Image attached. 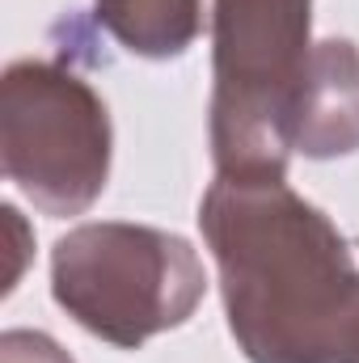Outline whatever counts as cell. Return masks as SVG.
Returning <instances> with one entry per match:
<instances>
[{"instance_id": "7", "label": "cell", "mask_w": 359, "mask_h": 363, "mask_svg": "<svg viewBox=\"0 0 359 363\" xmlns=\"http://www.w3.org/2000/svg\"><path fill=\"white\" fill-rule=\"evenodd\" d=\"M0 363H72V355L38 330H4L0 338Z\"/></svg>"}, {"instance_id": "6", "label": "cell", "mask_w": 359, "mask_h": 363, "mask_svg": "<svg viewBox=\"0 0 359 363\" xmlns=\"http://www.w3.org/2000/svg\"><path fill=\"white\" fill-rule=\"evenodd\" d=\"M93 17L140 60H178L207 26L203 0H93Z\"/></svg>"}, {"instance_id": "2", "label": "cell", "mask_w": 359, "mask_h": 363, "mask_svg": "<svg viewBox=\"0 0 359 363\" xmlns=\"http://www.w3.org/2000/svg\"><path fill=\"white\" fill-rule=\"evenodd\" d=\"M211 161L287 178L292 110L313 55V0H211Z\"/></svg>"}, {"instance_id": "4", "label": "cell", "mask_w": 359, "mask_h": 363, "mask_svg": "<svg viewBox=\"0 0 359 363\" xmlns=\"http://www.w3.org/2000/svg\"><path fill=\"white\" fill-rule=\"evenodd\" d=\"M110 110L64 60H17L0 81V161L43 216H81L110 178Z\"/></svg>"}, {"instance_id": "3", "label": "cell", "mask_w": 359, "mask_h": 363, "mask_svg": "<svg viewBox=\"0 0 359 363\" xmlns=\"http://www.w3.org/2000/svg\"><path fill=\"white\" fill-rule=\"evenodd\" d=\"M203 291L207 274L194 245L153 224H81L51 250L55 304L93 338L123 351L186 325Z\"/></svg>"}, {"instance_id": "1", "label": "cell", "mask_w": 359, "mask_h": 363, "mask_svg": "<svg viewBox=\"0 0 359 363\" xmlns=\"http://www.w3.org/2000/svg\"><path fill=\"white\" fill-rule=\"evenodd\" d=\"M199 228L228 330L250 363H359V267L330 216L287 178L216 174Z\"/></svg>"}, {"instance_id": "8", "label": "cell", "mask_w": 359, "mask_h": 363, "mask_svg": "<svg viewBox=\"0 0 359 363\" xmlns=\"http://www.w3.org/2000/svg\"><path fill=\"white\" fill-rule=\"evenodd\" d=\"M0 216H4V228H9V274H4V296L17 287V279L26 271V258H30V233H26V220H21V211L13 207V203H4L0 207Z\"/></svg>"}, {"instance_id": "5", "label": "cell", "mask_w": 359, "mask_h": 363, "mask_svg": "<svg viewBox=\"0 0 359 363\" xmlns=\"http://www.w3.org/2000/svg\"><path fill=\"white\" fill-rule=\"evenodd\" d=\"M292 152L309 161L359 152V47L351 38L313 43L292 110Z\"/></svg>"}]
</instances>
